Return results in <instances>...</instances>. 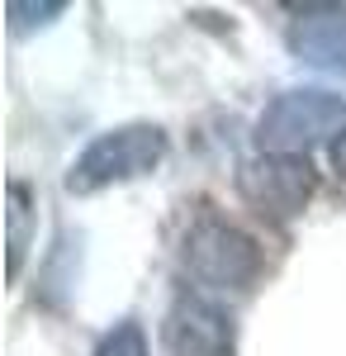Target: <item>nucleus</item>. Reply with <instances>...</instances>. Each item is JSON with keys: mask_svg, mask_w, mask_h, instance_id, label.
<instances>
[{"mask_svg": "<svg viewBox=\"0 0 346 356\" xmlns=\"http://www.w3.org/2000/svg\"><path fill=\"white\" fill-rule=\"evenodd\" d=\"M62 10H67L62 0H53V5H19V0H10V5H5V15L15 19V29H28V24H48V19H53V15H62Z\"/></svg>", "mask_w": 346, "mask_h": 356, "instance_id": "9", "label": "nucleus"}, {"mask_svg": "<svg viewBox=\"0 0 346 356\" xmlns=\"http://www.w3.org/2000/svg\"><path fill=\"white\" fill-rule=\"evenodd\" d=\"M166 157V134L157 124H124L100 134L85 152H81L72 171H67V191L72 195H95L114 186V181H133L147 176L152 166Z\"/></svg>", "mask_w": 346, "mask_h": 356, "instance_id": "2", "label": "nucleus"}, {"mask_svg": "<svg viewBox=\"0 0 346 356\" xmlns=\"http://www.w3.org/2000/svg\"><path fill=\"white\" fill-rule=\"evenodd\" d=\"M171 356H233V323L209 300H181L166 318Z\"/></svg>", "mask_w": 346, "mask_h": 356, "instance_id": "5", "label": "nucleus"}, {"mask_svg": "<svg viewBox=\"0 0 346 356\" xmlns=\"http://www.w3.org/2000/svg\"><path fill=\"white\" fill-rule=\"evenodd\" d=\"M332 166H337V171L346 176V129L337 134V143H332Z\"/></svg>", "mask_w": 346, "mask_h": 356, "instance_id": "10", "label": "nucleus"}, {"mask_svg": "<svg viewBox=\"0 0 346 356\" xmlns=\"http://www.w3.org/2000/svg\"><path fill=\"white\" fill-rule=\"evenodd\" d=\"M238 191L252 209L270 219H290L313 195V166L304 157H256L238 171Z\"/></svg>", "mask_w": 346, "mask_h": 356, "instance_id": "4", "label": "nucleus"}, {"mask_svg": "<svg viewBox=\"0 0 346 356\" xmlns=\"http://www.w3.org/2000/svg\"><path fill=\"white\" fill-rule=\"evenodd\" d=\"M28 223H33V195L24 181H10V209H5V238H10V275H19L28 252Z\"/></svg>", "mask_w": 346, "mask_h": 356, "instance_id": "7", "label": "nucleus"}, {"mask_svg": "<svg viewBox=\"0 0 346 356\" xmlns=\"http://www.w3.org/2000/svg\"><path fill=\"white\" fill-rule=\"evenodd\" d=\"M290 53L304 67L346 76V10L337 5H308L290 24Z\"/></svg>", "mask_w": 346, "mask_h": 356, "instance_id": "6", "label": "nucleus"}, {"mask_svg": "<svg viewBox=\"0 0 346 356\" xmlns=\"http://www.w3.org/2000/svg\"><path fill=\"white\" fill-rule=\"evenodd\" d=\"M186 266L209 290H247L261 271V257H256V243L233 223L199 219L186 233Z\"/></svg>", "mask_w": 346, "mask_h": 356, "instance_id": "3", "label": "nucleus"}, {"mask_svg": "<svg viewBox=\"0 0 346 356\" xmlns=\"http://www.w3.org/2000/svg\"><path fill=\"white\" fill-rule=\"evenodd\" d=\"M95 356H147V332L138 328V323H119L114 332L100 337Z\"/></svg>", "mask_w": 346, "mask_h": 356, "instance_id": "8", "label": "nucleus"}, {"mask_svg": "<svg viewBox=\"0 0 346 356\" xmlns=\"http://www.w3.org/2000/svg\"><path fill=\"white\" fill-rule=\"evenodd\" d=\"M342 129H346L342 95H332V90H285L256 119V147H261V157H304L308 147L327 143Z\"/></svg>", "mask_w": 346, "mask_h": 356, "instance_id": "1", "label": "nucleus"}]
</instances>
